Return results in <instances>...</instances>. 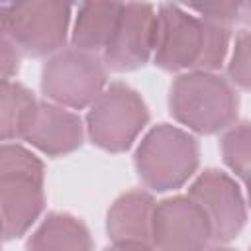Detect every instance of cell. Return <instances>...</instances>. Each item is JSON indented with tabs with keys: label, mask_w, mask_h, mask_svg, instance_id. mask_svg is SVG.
<instances>
[{
	"label": "cell",
	"mask_w": 251,
	"mask_h": 251,
	"mask_svg": "<svg viewBox=\"0 0 251 251\" xmlns=\"http://www.w3.org/2000/svg\"><path fill=\"white\" fill-rule=\"evenodd\" d=\"M45 210V165L27 147L0 143V235H25Z\"/></svg>",
	"instance_id": "3957f363"
},
{
	"label": "cell",
	"mask_w": 251,
	"mask_h": 251,
	"mask_svg": "<svg viewBox=\"0 0 251 251\" xmlns=\"http://www.w3.org/2000/svg\"><path fill=\"white\" fill-rule=\"evenodd\" d=\"M157 10L147 0H126L116 29L100 53L108 73H131L151 61Z\"/></svg>",
	"instance_id": "9c48e42d"
},
{
	"label": "cell",
	"mask_w": 251,
	"mask_h": 251,
	"mask_svg": "<svg viewBox=\"0 0 251 251\" xmlns=\"http://www.w3.org/2000/svg\"><path fill=\"white\" fill-rule=\"evenodd\" d=\"M188 196L204 210L212 227V247L233 241L247 224V202L235 176L204 169L188 186Z\"/></svg>",
	"instance_id": "ba28073f"
},
{
	"label": "cell",
	"mask_w": 251,
	"mask_h": 251,
	"mask_svg": "<svg viewBox=\"0 0 251 251\" xmlns=\"http://www.w3.org/2000/svg\"><path fill=\"white\" fill-rule=\"evenodd\" d=\"M169 114L192 133H222L237 122L239 90L218 71L178 73L169 88Z\"/></svg>",
	"instance_id": "7a4b0ae2"
},
{
	"label": "cell",
	"mask_w": 251,
	"mask_h": 251,
	"mask_svg": "<svg viewBox=\"0 0 251 251\" xmlns=\"http://www.w3.org/2000/svg\"><path fill=\"white\" fill-rule=\"evenodd\" d=\"M22 57L20 49L6 35H0V80H8L18 75Z\"/></svg>",
	"instance_id": "d6986e66"
},
{
	"label": "cell",
	"mask_w": 251,
	"mask_h": 251,
	"mask_svg": "<svg viewBox=\"0 0 251 251\" xmlns=\"http://www.w3.org/2000/svg\"><path fill=\"white\" fill-rule=\"evenodd\" d=\"M75 0H10L6 37L24 57L45 59L71 35Z\"/></svg>",
	"instance_id": "8992f818"
},
{
	"label": "cell",
	"mask_w": 251,
	"mask_h": 251,
	"mask_svg": "<svg viewBox=\"0 0 251 251\" xmlns=\"http://www.w3.org/2000/svg\"><path fill=\"white\" fill-rule=\"evenodd\" d=\"M249 141H251L249 122L245 120L235 122L233 126L224 129L220 139L222 159L226 167L233 173V176L239 178L241 182L247 180V173H249Z\"/></svg>",
	"instance_id": "e0dca14e"
},
{
	"label": "cell",
	"mask_w": 251,
	"mask_h": 251,
	"mask_svg": "<svg viewBox=\"0 0 251 251\" xmlns=\"http://www.w3.org/2000/svg\"><path fill=\"white\" fill-rule=\"evenodd\" d=\"M2 245H4V239H2V235H0V247H2Z\"/></svg>",
	"instance_id": "44dd1931"
},
{
	"label": "cell",
	"mask_w": 251,
	"mask_h": 251,
	"mask_svg": "<svg viewBox=\"0 0 251 251\" xmlns=\"http://www.w3.org/2000/svg\"><path fill=\"white\" fill-rule=\"evenodd\" d=\"M10 0H0V35H6V20H8Z\"/></svg>",
	"instance_id": "ffe728a7"
},
{
	"label": "cell",
	"mask_w": 251,
	"mask_h": 251,
	"mask_svg": "<svg viewBox=\"0 0 251 251\" xmlns=\"http://www.w3.org/2000/svg\"><path fill=\"white\" fill-rule=\"evenodd\" d=\"M151 241L157 249L212 247V227L204 210L186 194L155 202Z\"/></svg>",
	"instance_id": "30bf717a"
},
{
	"label": "cell",
	"mask_w": 251,
	"mask_h": 251,
	"mask_svg": "<svg viewBox=\"0 0 251 251\" xmlns=\"http://www.w3.org/2000/svg\"><path fill=\"white\" fill-rule=\"evenodd\" d=\"M171 2L178 4L180 8L204 20L227 27L245 25L249 22V0H171Z\"/></svg>",
	"instance_id": "2e32d148"
},
{
	"label": "cell",
	"mask_w": 251,
	"mask_h": 251,
	"mask_svg": "<svg viewBox=\"0 0 251 251\" xmlns=\"http://www.w3.org/2000/svg\"><path fill=\"white\" fill-rule=\"evenodd\" d=\"M153 208L155 200L149 190L133 188L120 194L106 216L110 245L118 249H151Z\"/></svg>",
	"instance_id": "7c38bea8"
},
{
	"label": "cell",
	"mask_w": 251,
	"mask_h": 251,
	"mask_svg": "<svg viewBox=\"0 0 251 251\" xmlns=\"http://www.w3.org/2000/svg\"><path fill=\"white\" fill-rule=\"evenodd\" d=\"M108 84V69L100 55L65 45L45 57L41 67V94L69 110H84Z\"/></svg>",
	"instance_id": "52a82bcc"
},
{
	"label": "cell",
	"mask_w": 251,
	"mask_h": 251,
	"mask_svg": "<svg viewBox=\"0 0 251 251\" xmlns=\"http://www.w3.org/2000/svg\"><path fill=\"white\" fill-rule=\"evenodd\" d=\"M233 45L231 51H227V69H226V78L237 88L247 92L249 90V33L247 29H239L235 37L231 39Z\"/></svg>",
	"instance_id": "ac0fdd59"
},
{
	"label": "cell",
	"mask_w": 251,
	"mask_h": 251,
	"mask_svg": "<svg viewBox=\"0 0 251 251\" xmlns=\"http://www.w3.org/2000/svg\"><path fill=\"white\" fill-rule=\"evenodd\" d=\"M86 110V137L94 147L108 153L131 149L149 122L145 100L122 80L108 82Z\"/></svg>",
	"instance_id": "5b68a950"
},
{
	"label": "cell",
	"mask_w": 251,
	"mask_h": 251,
	"mask_svg": "<svg viewBox=\"0 0 251 251\" xmlns=\"http://www.w3.org/2000/svg\"><path fill=\"white\" fill-rule=\"evenodd\" d=\"M151 61L165 73L220 71L227 59L233 27L204 20L175 2L159 4Z\"/></svg>",
	"instance_id": "6da1fadb"
},
{
	"label": "cell",
	"mask_w": 251,
	"mask_h": 251,
	"mask_svg": "<svg viewBox=\"0 0 251 251\" xmlns=\"http://www.w3.org/2000/svg\"><path fill=\"white\" fill-rule=\"evenodd\" d=\"M200 165V143L192 131L157 124L139 141L133 153L137 178L149 192L182 188Z\"/></svg>",
	"instance_id": "277c9868"
},
{
	"label": "cell",
	"mask_w": 251,
	"mask_h": 251,
	"mask_svg": "<svg viewBox=\"0 0 251 251\" xmlns=\"http://www.w3.org/2000/svg\"><path fill=\"white\" fill-rule=\"evenodd\" d=\"M124 4L126 0H78L71 24V45L100 55L116 29Z\"/></svg>",
	"instance_id": "4fadbf2b"
},
{
	"label": "cell",
	"mask_w": 251,
	"mask_h": 251,
	"mask_svg": "<svg viewBox=\"0 0 251 251\" xmlns=\"http://www.w3.org/2000/svg\"><path fill=\"white\" fill-rule=\"evenodd\" d=\"M86 137L82 118L55 102L35 100L20 139L47 157H65L82 147Z\"/></svg>",
	"instance_id": "8fae6325"
},
{
	"label": "cell",
	"mask_w": 251,
	"mask_h": 251,
	"mask_svg": "<svg viewBox=\"0 0 251 251\" xmlns=\"http://www.w3.org/2000/svg\"><path fill=\"white\" fill-rule=\"evenodd\" d=\"M37 96L18 80H0V143L16 141Z\"/></svg>",
	"instance_id": "9a60e30c"
},
{
	"label": "cell",
	"mask_w": 251,
	"mask_h": 251,
	"mask_svg": "<svg viewBox=\"0 0 251 251\" xmlns=\"http://www.w3.org/2000/svg\"><path fill=\"white\" fill-rule=\"evenodd\" d=\"M27 249L47 251V249H75L86 251L94 247L86 224L69 212H49L39 226L31 231L25 241Z\"/></svg>",
	"instance_id": "5bb4252c"
}]
</instances>
